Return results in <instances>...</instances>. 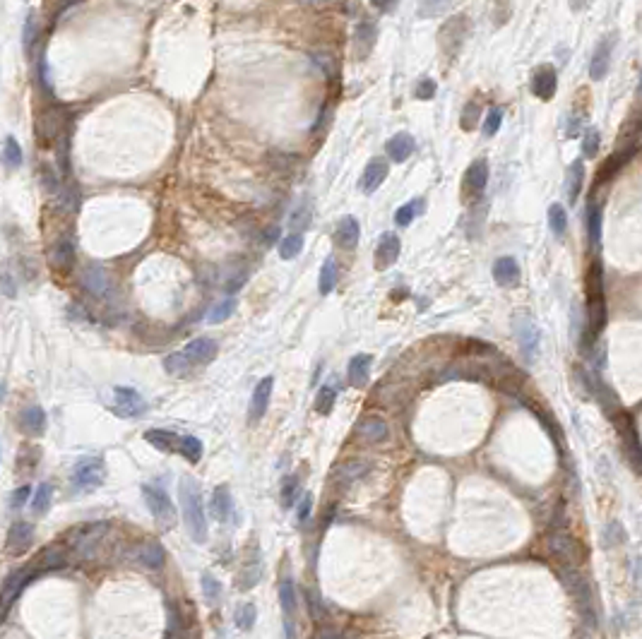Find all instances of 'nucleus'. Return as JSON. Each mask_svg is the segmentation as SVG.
I'll use <instances>...</instances> for the list:
<instances>
[{
	"label": "nucleus",
	"instance_id": "nucleus-1",
	"mask_svg": "<svg viewBox=\"0 0 642 639\" xmlns=\"http://www.w3.org/2000/svg\"><path fill=\"white\" fill-rule=\"evenodd\" d=\"M604 325H607V301H604V270L602 265H592L590 274H587V327L585 334L580 339V349L585 354H592L599 334H602Z\"/></svg>",
	"mask_w": 642,
	"mask_h": 639
},
{
	"label": "nucleus",
	"instance_id": "nucleus-2",
	"mask_svg": "<svg viewBox=\"0 0 642 639\" xmlns=\"http://www.w3.org/2000/svg\"><path fill=\"white\" fill-rule=\"evenodd\" d=\"M178 497H180V510H183V522L188 534H190V539L195 543H205L207 541V517H205L202 497H200V488L195 480L188 476L180 480Z\"/></svg>",
	"mask_w": 642,
	"mask_h": 639
},
{
	"label": "nucleus",
	"instance_id": "nucleus-3",
	"mask_svg": "<svg viewBox=\"0 0 642 639\" xmlns=\"http://www.w3.org/2000/svg\"><path fill=\"white\" fill-rule=\"evenodd\" d=\"M561 580L566 584V589L571 592V596L578 604L580 613H583V620L590 628L597 625V611H595V596H592L590 582L587 577L580 572L578 568H561Z\"/></svg>",
	"mask_w": 642,
	"mask_h": 639
},
{
	"label": "nucleus",
	"instance_id": "nucleus-4",
	"mask_svg": "<svg viewBox=\"0 0 642 639\" xmlns=\"http://www.w3.org/2000/svg\"><path fill=\"white\" fill-rule=\"evenodd\" d=\"M104 476H106L104 459H99V456H84V459H80L72 466L70 485L77 493H89L104 483Z\"/></svg>",
	"mask_w": 642,
	"mask_h": 639
},
{
	"label": "nucleus",
	"instance_id": "nucleus-5",
	"mask_svg": "<svg viewBox=\"0 0 642 639\" xmlns=\"http://www.w3.org/2000/svg\"><path fill=\"white\" fill-rule=\"evenodd\" d=\"M142 497L147 502V510L152 512V517L159 522L161 526H171L176 524V507L173 500L168 497V493L161 488V485H152V483H144L142 485Z\"/></svg>",
	"mask_w": 642,
	"mask_h": 639
},
{
	"label": "nucleus",
	"instance_id": "nucleus-6",
	"mask_svg": "<svg viewBox=\"0 0 642 639\" xmlns=\"http://www.w3.org/2000/svg\"><path fill=\"white\" fill-rule=\"evenodd\" d=\"M549 551L554 553L563 568H578L580 560H583V548L566 531L549 534Z\"/></svg>",
	"mask_w": 642,
	"mask_h": 639
},
{
	"label": "nucleus",
	"instance_id": "nucleus-7",
	"mask_svg": "<svg viewBox=\"0 0 642 639\" xmlns=\"http://www.w3.org/2000/svg\"><path fill=\"white\" fill-rule=\"evenodd\" d=\"M611 418H616V425H619V435H621L623 445H626L628 459H631V464L642 473V442H640V437H638V430H635L633 416H628V413L621 409L619 416H611Z\"/></svg>",
	"mask_w": 642,
	"mask_h": 639
},
{
	"label": "nucleus",
	"instance_id": "nucleus-8",
	"mask_svg": "<svg viewBox=\"0 0 642 639\" xmlns=\"http://www.w3.org/2000/svg\"><path fill=\"white\" fill-rule=\"evenodd\" d=\"M108 531V522H94V524L80 526L75 531V541H72V551L77 558H89L94 553V548L99 546V541L104 539Z\"/></svg>",
	"mask_w": 642,
	"mask_h": 639
},
{
	"label": "nucleus",
	"instance_id": "nucleus-9",
	"mask_svg": "<svg viewBox=\"0 0 642 639\" xmlns=\"http://www.w3.org/2000/svg\"><path fill=\"white\" fill-rule=\"evenodd\" d=\"M515 337H517L520 349H522L527 363H532L539 351V339H541L539 327L532 322V318H527V315H517V318H515Z\"/></svg>",
	"mask_w": 642,
	"mask_h": 639
},
{
	"label": "nucleus",
	"instance_id": "nucleus-10",
	"mask_svg": "<svg viewBox=\"0 0 642 639\" xmlns=\"http://www.w3.org/2000/svg\"><path fill=\"white\" fill-rule=\"evenodd\" d=\"M113 411H116L118 416L135 418V416H142V413L147 411V404H144L142 394L137 392V389L116 387L113 389Z\"/></svg>",
	"mask_w": 642,
	"mask_h": 639
},
{
	"label": "nucleus",
	"instance_id": "nucleus-11",
	"mask_svg": "<svg viewBox=\"0 0 642 639\" xmlns=\"http://www.w3.org/2000/svg\"><path fill=\"white\" fill-rule=\"evenodd\" d=\"M130 560L147 570H161L166 563V551L159 541H142L130 551Z\"/></svg>",
	"mask_w": 642,
	"mask_h": 639
},
{
	"label": "nucleus",
	"instance_id": "nucleus-12",
	"mask_svg": "<svg viewBox=\"0 0 642 639\" xmlns=\"http://www.w3.org/2000/svg\"><path fill=\"white\" fill-rule=\"evenodd\" d=\"M65 113L60 108H48L39 115L36 120V135L41 137V142H48V139H63L65 137Z\"/></svg>",
	"mask_w": 642,
	"mask_h": 639
},
{
	"label": "nucleus",
	"instance_id": "nucleus-13",
	"mask_svg": "<svg viewBox=\"0 0 642 639\" xmlns=\"http://www.w3.org/2000/svg\"><path fill=\"white\" fill-rule=\"evenodd\" d=\"M80 282L84 291L92 294L94 298H106L108 291H111V279H108V274L101 265H84L80 272Z\"/></svg>",
	"mask_w": 642,
	"mask_h": 639
},
{
	"label": "nucleus",
	"instance_id": "nucleus-14",
	"mask_svg": "<svg viewBox=\"0 0 642 639\" xmlns=\"http://www.w3.org/2000/svg\"><path fill=\"white\" fill-rule=\"evenodd\" d=\"M280 604H282L287 639H296V589L292 580H284L280 584Z\"/></svg>",
	"mask_w": 642,
	"mask_h": 639
},
{
	"label": "nucleus",
	"instance_id": "nucleus-15",
	"mask_svg": "<svg viewBox=\"0 0 642 639\" xmlns=\"http://www.w3.org/2000/svg\"><path fill=\"white\" fill-rule=\"evenodd\" d=\"M34 541V526L29 522H15L8 531V539H5V551L12 553V555H20V553L27 551Z\"/></svg>",
	"mask_w": 642,
	"mask_h": 639
},
{
	"label": "nucleus",
	"instance_id": "nucleus-16",
	"mask_svg": "<svg viewBox=\"0 0 642 639\" xmlns=\"http://www.w3.org/2000/svg\"><path fill=\"white\" fill-rule=\"evenodd\" d=\"M556 87H558V75H556L554 65H541L534 72V80H532V91L539 96V99L549 101L554 99Z\"/></svg>",
	"mask_w": 642,
	"mask_h": 639
},
{
	"label": "nucleus",
	"instance_id": "nucleus-17",
	"mask_svg": "<svg viewBox=\"0 0 642 639\" xmlns=\"http://www.w3.org/2000/svg\"><path fill=\"white\" fill-rule=\"evenodd\" d=\"M399 251H402V243H399L397 236L385 234L383 238H380L378 248H375V267H378V270H387V267H392L397 263Z\"/></svg>",
	"mask_w": 642,
	"mask_h": 639
},
{
	"label": "nucleus",
	"instance_id": "nucleus-18",
	"mask_svg": "<svg viewBox=\"0 0 642 639\" xmlns=\"http://www.w3.org/2000/svg\"><path fill=\"white\" fill-rule=\"evenodd\" d=\"M356 433H359L361 440H366L373 445V442H385L387 437H390V428H387V423L383 418L366 416V418H361L359 425H356Z\"/></svg>",
	"mask_w": 642,
	"mask_h": 639
},
{
	"label": "nucleus",
	"instance_id": "nucleus-19",
	"mask_svg": "<svg viewBox=\"0 0 642 639\" xmlns=\"http://www.w3.org/2000/svg\"><path fill=\"white\" fill-rule=\"evenodd\" d=\"M272 385H275V380H272V377H263V380H260L258 385H256V389H253V397H251V421L253 423L260 421V418L265 416V411H268Z\"/></svg>",
	"mask_w": 642,
	"mask_h": 639
},
{
	"label": "nucleus",
	"instance_id": "nucleus-20",
	"mask_svg": "<svg viewBox=\"0 0 642 639\" xmlns=\"http://www.w3.org/2000/svg\"><path fill=\"white\" fill-rule=\"evenodd\" d=\"M493 279L503 289H512L520 284V265L515 258H498L493 265Z\"/></svg>",
	"mask_w": 642,
	"mask_h": 639
},
{
	"label": "nucleus",
	"instance_id": "nucleus-21",
	"mask_svg": "<svg viewBox=\"0 0 642 639\" xmlns=\"http://www.w3.org/2000/svg\"><path fill=\"white\" fill-rule=\"evenodd\" d=\"M183 354L188 356V361L193 365H205L217 356V342H212L207 337L193 339V342L183 349Z\"/></svg>",
	"mask_w": 642,
	"mask_h": 639
},
{
	"label": "nucleus",
	"instance_id": "nucleus-22",
	"mask_svg": "<svg viewBox=\"0 0 642 639\" xmlns=\"http://www.w3.org/2000/svg\"><path fill=\"white\" fill-rule=\"evenodd\" d=\"M611 51H614V36L599 41L595 58H592V65H590V75H592V80L595 82L602 80V77H607L609 65H611Z\"/></svg>",
	"mask_w": 642,
	"mask_h": 639
},
{
	"label": "nucleus",
	"instance_id": "nucleus-23",
	"mask_svg": "<svg viewBox=\"0 0 642 639\" xmlns=\"http://www.w3.org/2000/svg\"><path fill=\"white\" fill-rule=\"evenodd\" d=\"M75 263V241L72 238H63L58 241L56 246L48 251V265L53 270H68Z\"/></svg>",
	"mask_w": 642,
	"mask_h": 639
},
{
	"label": "nucleus",
	"instance_id": "nucleus-24",
	"mask_svg": "<svg viewBox=\"0 0 642 639\" xmlns=\"http://www.w3.org/2000/svg\"><path fill=\"white\" fill-rule=\"evenodd\" d=\"M359 236H361V229L354 217H344L342 221L337 224L335 241L339 248H344V251H354V248L359 246Z\"/></svg>",
	"mask_w": 642,
	"mask_h": 639
},
{
	"label": "nucleus",
	"instance_id": "nucleus-25",
	"mask_svg": "<svg viewBox=\"0 0 642 639\" xmlns=\"http://www.w3.org/2000/svg\"><path fill=\"white\" fill-rule=\"evenodd\" d=\"M32 577H34V572L22 570V572H15V575H10L8 580H5V584H3V611H5V613L10 611L12 601H15L17 596H20V592H22L24 587H27Z\"/></svg>",
	"mask_w": 642,
	"mask_h": 639
},
{
	"label": "nucleus",
	"instance_id": "nucleus-26",
	"mask_svg": "<svg viewBox=\"0 0 642 639\" xmlns=\"http://www.w3.org/2000/svg\"><path fill=\"white\" fill-rule=\"evenodd\" d=\"M371 361L373 358L368 354H356L351 358L347 368V380L351 387H366L368 375H371Z\"/></svg>",
	"mask_w": 642,
	"mask_h": 639
},
{
	"label": "nucleus",
	"instance_id": "nucleus-27",
	"mask_svg": "<svg viewBox=\"0 0 642 639\" xmlns=\"http://www.w3.org/2000/svg\"><path fill=\"white\" fill-rule=\"evenodd\" d=\"M385 149H387V154H390L392 161L402 163L414 154L416 144H414V137H411L409 132H397V135L385 144Z\"/></svg>",
	"mask_w": 642,
	"mask_h": 639
},
{
	"label": "nucleus",
	"instance_id": "nucleus-28",
	"mask_svg": "<svg viewBox=\"0 0 642 639\" xmlns=\"http://www.w3.org/2000/svg\"><path fill=\"white\" fill-rule=\"evenodd\" d=\"M387 178V163L383 161V159H373L371 163L366 166V171H363V175H361V190L366 192V195H371V192H375L380 188V183H383Z\"/></svg>",
	"mask_w": 642,
	"mask_h": 639
},
{
	"label": "nucleus",
	"instance_id": "nucleus-29",
	"mask_svg": "<svg viewBox=\"0 0 642 639\" xmlns=\"http://www.w3.org/2000/svg\"><path fill=\"white\" fill-rule=\"evenodd\" d=\"M231 493H229L227 485H217L214 493H212V517L222 524H227L231 519Z\"/></svg>",
	"mask_w": 642,
	"mask_h": 639
},
{
	"label": "nucleus",
	"instance_id": "nucleus-30",
	"mask_svg": "<svg viewBox=\"0 0 642 639\" xmlns=\"http://www.w3.org/2000/svg\"><path fill=\"white\" fill-rule=\"evenodd\" d=\"M488 183V161L486 159H476L464 173V188L467 192H481Z\"/></svg>",
	"mask_w": 642,
	"mask_h": 639
},
{
	"label": "nucleus",
	"instance_id": "nucleus-31",
	"mask_svg": "<svg viewBox=\"0 0 642 639\" xmlns=\"http://www.w3.org/2000/svg\"><path fill=\"white\" fill-rule=\"evenodd\" d=\"M20 423L24 425V430L32 435H41L46 430V411L41 406H24L20 413Z\"/></svg>",
	"mask_w": 642,
	"mask_h": 639
},
{
	"label": "nucleus",
	"instance_id": "nucleus-32",
	"mask_svg": "<svg viewBox=\"0 0 642 639\" xmlns=\"http://www.w3.org/2000/svg\"><path fill=\"white\" fill-rule=\"evenodd\" d=\"M144 440H147L149 445H154L156 449H161V452H178V445H180V435L171 433V430H161V428L147 430V433H144Z\"/></svg>",
	"mask_w": 642,
	"mask_h": 639
},
{
	"label": "nucleus",
	"instance_id": "nucleus-33",
	"mask_svg": "<svg viewBox=\"0 0 642 639\" xmlns=\"http://www.w3.org/2000/svg\"><path fill=\"white\" fill-rule=\"evenodd\" d=\"M583 183H585V163L583 159L573 161L571 168H568L566 175V190H568V202H578V195L583 190Z\"/></svg>",
	"mask_w": 642,
	"mask_h": 639
},
{
	"label": "nucleus",
	"instance_id": "nucleus-34",
	"mask_svg": "<svg viewBox=\"0 0 642 639\" xmlns=\"http://www.w3.org/2000/svg\"><path fill=\"white\" fill-rule=\"evenodd\" d=\"M356 39H354V48H356V56L363 58L375 44V36H378V29H375L373 22H361L356 27Z\"/></svg>",
	"mask_w": 642,
	"mask_h": 639
},
{
	"label": "nucleus",
	"instance_id": "nucleus-35",
	"mask_svg": "<svg viewBox=\"0 0 642 639\" xmlns=\"http://www.w3.org/2000/svg\"><path fill=\"white\" fill-rule=\"evenodd\" d=\"M311 219H313L311 202L301 200V202L292 209V214H289V229H294V234H301V231H306L311 226Z\"/></svg>",
	"mask_w": 642,
	"mask_h": 639
},
{
	"label": "nucleus",
	"instance_id": "nucleus-36",
	"mask_svg": "<svg viewBox=\"0 0 642 639\" xmlns=\"http://www.w3.org/2000/svg\"><path fill=\"white\" fill-rule=\"evenodd\" d=\"M178 454L183 456L185 461H190V464H197V461L202 459V442L193 435H180Z\"/></svg>",
	"mask_w": 642,
	"mask_h": 639
},
{
	"label": "nucleus",
	"instance_id": "nucleus-37",
	"mask_svg": "<svg viewBox=\"0 0 642 639\" xmlns=\"http://www.w3.org/2000/svg\"><path fill=\"white\" fill-rule=\"evenodd\" d=\"M587 234H590L592 248H597L602 243V209L597 205L587 207Z\"/></svg>",
	"mask_w": 642,
	"mask_h": 639
},
{
	"label": "nucleus",
	"instance_id": "nucleus-38",
	"mask_svg": "<svg viewBox=\"0 0 642 639\" xmlns=\"http://www.w3.org/2000/svg\"><path fill=\"white\" fill-rule=\"evenodd\" d=\"M318 286H320V294H323V296H327V294H332V291H335V286H337V263H335V258H327L325 260L323 270H320Z\"/></svg>",
	"mask_w": 642,
	"mask_h": 639
},
{
	"label": "nucleus",
	"instance_id": "nucleus-39",
	"mask_svg": "<svg viewBox=\"0 0 642 639\" xmlns=\"http://www.w3.org/2000/svg\"><path fill=\"white\" fill-rule=\"evenodd\" d=\"M549 224H551V231H554V236H558L563 238L566 236V229H568V212L563 205H551L549 207Z\"/></svg>",
	"mask_w": 642,
	"mask_h": 639
},
{
	"label": "nucleus",
	"instance_id": "nucleus-40",
	"mask_svg": "<svg viewBox=\"0 0 642 639\" xmlns=\"http://www.w3.org/2000/svg\"><path fill=\"white\" fill-rule=\"evenodd\" d=\"M3 161H5V166H8V168H20V166H22V161H24L20 144H17V139L12 137V135L5 137V144H3Z\"/></svg>",
	"mask_w": 642,
	"mask_h": 639
},
{
	"label": "nucleus",
	"instance_id": "nucleus-41",
	"mask_svg": "<svg viewBox=\"0 0 642 639\" xmlns=\"http://www.w3.org/2000/svg\"><path fill=\"white\" fill-rule=\"evenodd\" d=\"M301 251H304V236L301 234H289L287 238L280 241V255L282 260H294L299 258Z\"/></svg>",
	"mask_w": 642,
	"mask_h": 639
},
{
	"label": "nucleus",
	"instance_id": "nucleus-42",
	"mask_svg": "<svg viewBox=\"0 0 642 639\" xmlns=\"http://www.w3.org/2000/svg\"><path fill=\"white\" fill-rule=\"evenodd\" d=\"M164 368H166V373H171V375H185L188 370H193L195 365L188 361V356L183 351H178V354H171L164 358Z\"/></svg>",
	"mask_w": 642,
	"mask_h": 639
},
{
	"label": "nucleus",
	"instance_id": "nucleus-43",
	"mask_svg": "<svg viewBox=\"0 0 642 639\" xmlns=\"http://www.w3.org/2000/svg\"><path fill=\"white\" fill-rule=\"evenodd\" d=\"M335 401H337V389L332 385H325L320 387L318 397H316V411L320 416H327L332 409H335Z\"/></svg>",
	"mask_w": 642,
	"mask_h": 639
},
{
	"label": "nucleus",
	"instance_id": "nucleus-44",
	"mask_svg": "<svg viewBox=\"0 0 642 639\" xmlns=\"http://www.w3.org/2000/svg\"><path fill=\"white\" fill-rule=\"evenodd\" d=\"M51 497H53V485L51 483H41L34 493V500H32V510L36 514H44L48 507H51Z\"/></svg>",
	"mask_w": 642,
	"mask_h": 639
},
{
	"label": "nucleus",
	"instance_id": "nucleus-45",
	"mask_svg": "<svg viewBox=\"0 0 642 639\" xmlns=\"http://www.w3.org/2000/svg\"><path fill=\"white\" fill-rule=\"evenodd\" d=\"M234 310H236V301H234V298H227V301L217 303V306L210 310L207 322H210V325H219V322H224V320L231 318Z\"/></svg>",
	"mask_w": 642,
	"mask_h": 639
},
{
	"label": "nucleus",
	"instance_id": "nucleus-46",
	"mask_svg": "<svg viewBox=\"0 0 642 639\" xmlns=\"http://www.w3.org/2000/svg\"><path fill=\"white\" fill-rule=\"evenodd\" d=\"M421 205H423V200H411V202L399 207L397 214H395V224H397V226H409V224L414 221V217L421 212L419 209Z\"/></svg>",
	"mask_w": 642,
	"mask_h": 639
},
{
	"label": "nucleus",
	"instance_id": "nucleus-47",
	"mask_svg": "<svg viewBox=\"0 0 642 639\" xmlns=\"http://www.w3.org/2000/svg\"><path fill=\"white\" fill-rule=\"evenodd\" d=\"M202 596L207 604H217V601L222 599V584L217 577H212L210 572L202 575Z\"/></svg>",
	"mask_w": 642,
	"mask_h": 639
},
{
	"label": "nucleus",
	"instance_id": "nucleus-48",
	"mask_svg": "<svg viewBox=\"0 0 642 639\" xmlns=\"http://www.w3.org/2000/svg\"><path fill=\"white\" fill-rule=\"evenodd\" d=\"M256 618H258V608L253 604H243L239 611H236V625H239L241 630H253Z\"/></svg>",
	"mask_w": 642,
	"mask_h": 639
},
{
	"label": "nucleus",
	"instance_id": "nucleus-49",
	"mask_svg": "<svg viewBox=\"0 0 642 639\" xmlns=\"http://www.w3.org/2000/svg\"><path fill=\"white\" fill-rule=\"evenodd\" d=\"M599 142H602V135H599V130L595 127H590V130L583 135V151L587 159H595L597 151H599Z\"/></svg>",
	"mask_w": 642,
	"mask_h": 639
},
{
	"label": "nucleus",
	"instance_id": "nucleus-50",
	"mask_svg": "<svg viewBox=\"0 0 642 639\" xmlns=\"http://www.w3.org/2000/svg\"><path fill=\"white\" fill-rule=\"evenodd\" d=\"M631 154H633V149H626L623 154H621V151H616V154L607 161V166H604V175H599V180H602V178H609V175H614L616 171H621V166L626 163V159H628Z\"/></svg>",
	"mask_w": 642,
	"mask_h": 639
},
{
	"label": "nucleus",
	"instance_id": "nucleus-51",
	"mask_svg": "<svg viewBox=\"0 0 642 639\" xmlns=\"http://www.w3.org/2000/svg\"><path fill=\"white\" fill-rule=\"evenodd\" d=\"M296 493H299V476H289L287 483H284V490H282V500H284V507H294L296 502Z\"/></svg>",
	"mask_w": 642,
	"mask_h": 639
},
{
	"label": "nucleus",
	"instance_id": "nucleus-52",
	"mask_svg": "<svg viewBox=\"0 0 642 639\" xmlns=\"http://www.w3.org/2000/svg\"><path fill=\"white\" fill-rule=\"evenodd\" d=\"M479 111H481V108H479V103H476V101H469L467 106H464L462 120H459L464 130H471V127L476 125V120H479Z\"/></svg>",
	"mask_w": 642,
	"mask_h": 639
},
{
	"label": "nucleus",
	"instance_id": "nucleus-53",
	"mask_svg": "<svg viewBox=\"0 0 642 639\" xmlns=\"http://www.w3.org/2000/svg\"><path fill=\"white\" fill-rule=\"evenodd\" d=\"M500 123H503V111H500V108H491L488 115H486V120H483V132H486L488 137L495 135V132H498V127H500Z\"/></svg>",
	"mask_w": 642,
	"mask_h": 639
},
{
	"label": "nucleus",
	"instance_id": "nucleus-54",
	"mask_svg": "<svg viewBox=\"0 0 642 639\" xmlns=\"http://www.w3.org/2000/svg\"><path fill=\"white\" fill-rule=\"evenodd\" d=\"M435 82L433 80H421L419 84H416V99H421V101H428V99H433L435 96Z\"/></svg>",
	"mask_w": 642,
	"mask_h": 639
},
{
	"label": "nucleus",
	"instance_id": "nucleus-55",
	"mask_svg": "<svg viewBox=\"0 0 642 639\" xmlns=\"http://www.w3.org/2000/svg\"><path fill=\"white\" fill-rule=\"evenodd\" d=\"M363 473H366V464H347V466H342V478L347 480V483H351L354 478L363 476Z\"/></svg>",
	"mask_w": 642,
	"mask_h": 639
},
{
	"label": "nucleus",
	"instance_id": "nucleus-56",
	"mask_svg": "<svg viewBox=\"0 0 642 639\" xmlns=\"http://www.w3.org/2000/svg\"><path fill=\"white\" fill-rule=\"evenodd\" d=\"M32 39H34V15H29L27 24H24V51L32 48Z\"/></svg>",
	"mask_w": 642,
	"mask_h": 639
},
{
	"label": "nucleus",
	"instance_id": "nucleus-57",
	"mask_svg": "<svg viewBox=\"0 0 642 639\" xmlns=\"http://www.w3.org/2000/svg\"><path fill=\"white\" fill-rule=\"evenodd\" d=\"M27 497H29V485H22L20 490L12 493V507H22L27 502Z\"/></svg>",
	"mask_w": 642,
	"mask_h": 639
},
{
	"label": "nucleus",
	"instance_id": "nucleus-58",
	"mask_svg": "<svg viewBox=\"0 0 642 639\" xmlns=\"http://www.w3.org/2000/svg\"><path fill=\"white\" fill-rule=\"evenodd\" d=\"M311 505H313L311 495L301 497V502H299V522H306L308 519V514H311Z\"/></svg>",
	"mask_w": 642,
	"mask_h": 639
},
{
	"label": "nucleus",
	"instance_id": "nucleus-59",
	"mask_svg": "<svg viewBox=\"0 0 642 639\" xmlns=\"http://www.w3.org/2000/svg\"><path fill=\"white\" fill-rule=\"evenodd\" d=\"M313 639H344V635L339 630H332V628H325V630H320L316 637Z\"/></svg>",
	"mask_w": 642,
	"mask_h": 639
},
{
	"label": "nucleus",
	"instance_id": "nucleus-60",
	"mask_svg": "<svg viewBox=\"0 0 642 639\" xmlns=\"http://www.w3.org/2000/svg\"><path fill=\"white\" fill-rule=\"evenodd\" d=\"M306 5H313V8H335L342 0H304Z\"/></svg>",
	"mask_w": 642,
	"mask_h": 639
},
{
	"label": "nucleus",
	"instance_id": "nucleus-61",
	"mask_svg": "<svg viewBox=\"0 0 642 639\" xmlns=\"http://www.w3.org/2000/svg\"><path fill=\"white\" fill-rule=\"evenodd\" d=\"M3 294L5 296H15V286H12V279H10V272L5 270V274H3Z\"/></svg>",
	"mask_w": 642,
	"mask_h": 639
},
{
	"label": "nucleus",
	"instance_id": "nucleus-62",
	"mask_svg": "<svg viewBox=\"0 0 642 639\" xmlns=\"http://www.w3.org/2000/svg\"><path fill=\"white\" fill-rule=\"evenodd\" d=\"M371 3L375 5L378 10H383V12H390V10H395V5H397V0H371Z\"/></svg>",
	"mask_w": 642,
	"mask_h": 639
},
{
	"label": "nucleus",
	"instance_id": "nucleus-63",
	"mask_svg": "<svg viewBox=\"0 0 642 639\" xmlns=\"http://www.w3.org/2000/svg\"><path fill=\"white\" fill-rule=\"evenodd\" d=\"M571 5H573V10H580V8H583V5H585V3H580V0H573V3H571Z\"/></svg>",
	"mask_w": 642,
	"mask_h": 639
},
{
	"label": "nucleus",
	"instance_id": "nucleus-64",
	"mask_svg": "<svg viewBox=\"0 0 642 639\" xmlns=\"http://www.w3.org/2000/svg\"><path fill=\"white\" fill-rule=\"evenodd\" d=\"M638 89H640V94H642V72H640V87Z\"/></svg>",
	"mask_w": 642,
	"mask_h": 639
}]
</instances>
